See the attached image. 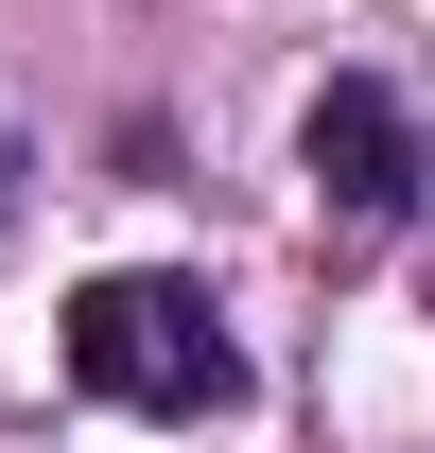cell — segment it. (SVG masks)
Returning <instances> with one entry per match:
<instances>
[{"instance_id":"obj_1","label":"cell","mask_w":435,"mask_h":453,"mask_svg":"<svg viewBox=\"0 0 435 453\" xmlns=\"http://www.w3.org/2000/svg\"><path fill=\"white\" fill-rule=\"evenodd\" d=\"M70 384L122 401V418H226L244 401V349L192 280H88L70 296Z\"/></svg>"},{"instance_id":"obj_2","label":"cell","mask_w":435,"mask_h":453,"mask_svg":"<svg viewBox=\"0 0 435 453\" xmlns=\"http://www.w3.org/2000/svg\"><path fill=\"white\" fill-rule=\"evenodd\" d=\"M296 174H314V210H331V226H401V210H418V122H401V88L331 70L314 122H296Z\"/></svg>"},{"instance_id":"obj_3","label":"cell","mask_w":435,"mask_h":453,"mask_svg":"<svg viewBox=\"0 0 435 453\" xmlns=\"http://www.w3.org/2000/svg\"><path fill=\"white\" fill-rule=\"evenodd\" d=\"M0 210H18V140H0Z\"/></svg>"}]
</instances>
